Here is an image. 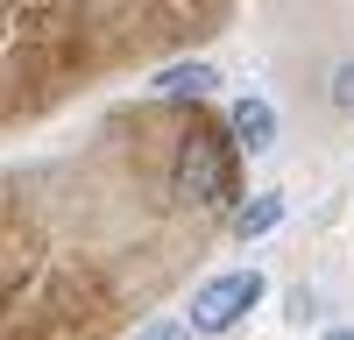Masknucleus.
I'll use <instances>...</instances> for the list:
<instances>
[{
  "instance_id": "nucleus-1",
  "label": "nucleus",
  "mask_w": 354,
  "mask_h": 340,
  "mask_svg": "<svg viewBox=\"0 0 354 340\" xmlns=\"http://www.w3.org/2000/svg\"><path fill=\"white\" fill-rule=\"evenodd\" d=\"M234 178H241V149H234V135L192 128L185 142H177V163H170V198H177V206H227Z\"/></svg>"
},
{
  "instance_id": "nucleus-2",
  "label": "nucleus",
  "mask_w": 354,
  "mask_h": 340,
  "mask_svg": "<svg viewBox=\"0 0 354 340\" xmlns=\"http://www.w3.org/2000/svg\"><path fill=\"white\" fill-rule=\"evenodd\" d=\"M255 305H262V276H255V270H227V276H213V283H198L185 326H192V333H234Z\"/></svg>"
},
{
  "instance_id": "nucleus-3",
  "label": "nucleus",
  "mask_w": 354,
  "mask_h": 340,
  "mask_svg": "<svg viewBox=\"0 0 354 340\" xmlns=\"http://www.w3.org/2000/svg\"><path fill=\"white\" fill-rule=\"evenodd\" d=\"M227 135H234V149H241V156H262V149L277 142V113H270V100H234Z\"/></svg>"
},
{
  "instance_id": "nucleus-4",
  "label": "nucleus",
  "mask_w": 354,
  "mask_h": 340,
  "mask_svg": "<svg viewBox=\"0 0 354 340\" xmlns=\"http://www.w3.org/2000/svg\"><path fill=\"white\" fill-rule=\"evenodd\" d=\"M149 85H156L163 100H198V93H213V85H220V71H213V64H163Z\"/></svg>"
},
{
  "instance_id": "nucleus-5",
  "label": "nucleus",
  "mask_w": 354,
  "mask_h": 340,
  "mask_svg": "<svg viewBox=\"0 0 354 340\" xmlns=\"http://www.w3.org/2000/svg\"><path fill=\"white\" fill-rule=\"evenodd\" d=\"M277 220H283V191H255L248 206H234V234L255 241V234H270Z\"/></svg>"
},
{
  "instance_id": "nucleus-6",
  "label": "nucleus",
  "mask_w": 354,
  "mask_h": 340,
  "mask_svg": "<svg viewBox=\"0 0 354 340\" xmlns=\"http://www.w3.org/2000/svg\"><path fill=\"white\" fill-rule=\"evenodd\" d=\"M185 333H192L185 319H149V326H142L135 340H185Z\"/></svg>"
},
{
  "instance_id": "nucleus-7",
  "label": "nucleus",
  "mask_w": 354,
  "mask_h": 340,
  "mask_svg": "<svg viewBox=\"0 0 354 340\" xmlns=\"http://www.w3.org/2000/svg\"><path fill=\"white\" fill-rule=\"evenodd\" d=\"M333 106H347V113H354V57L333 71Z\"/></svg>"
},
{
  "instance_id": "nucleus-8",
  "label": "nucleus",
  "mask_w": 354,
  "mask_h": 340,
  "mask_svg": "<svg viewBox=\"0 0 354 340\" xmlns=\"http://www.w3.org/2000/svg\"><path fill=\"white\" fill-rule=\"evenodd\" d=\"M326 340H354V326H333V333H326Z\"/></svg>"
}]
</instances>
